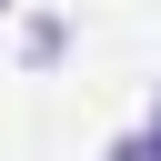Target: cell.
Masks as SVG:
<instances>
[{
    "label": "cell",
    "instance_id": "7a4b0ae2",
    "mask_svg": "<svg viewBox=\"0 0 161 161\" xmlns=\"http://www.w3.org/2000/svg\"><path fill=\"white\" fill-rule=\"evenodd\" d=\"M141 131H151V141H161V101H151V121H141Z\"/></svg>",
    "mask_w": 161,
    "mask_h": 161
},
{
    "label": "cell",
    "instance_id": "6da1fadb",
    "mask_svg": "<svg viewBox=\"0 0 161 161\" xmlns=\"http://www.w3.org/2000/svg\"><path fill=\"white\" fill-rule=\"evenodd\" d=\"M101 161H161V141H151V131H121V141H111Z\"/></svg>",
    "mask_w": 161,
    "mask_h": 161
},
{
    "label": "cell",
    "instance_id": "3957f363",
    "mask_svg": "<svg viewBox=\"0 0 161 161\" xmlns=\"http://www.w3.org/2000/svg\"><path fill=\"white\" fill-rule=\"evenodd\" d=\"M0 20H10V0H0Z\"/></svg>",
    "mask_w": 161,
    "mask_h": 161
}]
</instances>
